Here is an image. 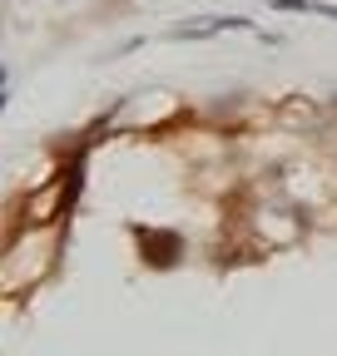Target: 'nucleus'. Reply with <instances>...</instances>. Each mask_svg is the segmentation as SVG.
I'll return each instance as SVG.
<instances>
[{"mask_svg":"<svg viewBox=\"0 0 337 356\" xmlns=\"http://www.w3.org/2000/svg\"><path fill=\"white\" fill-rule=\"evenodd\" d=\"M278 10H308V15H322V20H337V6L327 0H273Z\"/></svg>","mask_w":337,"mask_h":356,"instance_id":"2","label":"nucleus"},{"mask_svg":"<svg viewBox=\"0 0 337 356\" xmlns=\"http://www.w3.org/2000/svg\"><path fill=\"white\" fill-rule=\"evenodd\" d=\"M134 238L144 243V262H149V267H174L179 252H184V238H179V233H149V228H134Z\"/></svg>","mask_w":337,"mask_h":356,"instance_id":"1","label":"nucleus"}]
</instances>
